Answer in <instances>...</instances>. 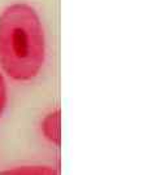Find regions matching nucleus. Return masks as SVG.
Masks as SVG:
<instances>
[{"label":"nucleus","mask_w":156,"mask_h":175,"mask_svg":"<svg viewBox=\"0 0 156 175\" xmlns=\"http://www.w3.org/2000/svg\"><path fill=\"white\" fill-rule=\"evenodd\" d=\"M44 33L39 16L24 3L12 4L0 16V64L16 81L38 75L46 56Z\"/></svg>","instance_id":"obj_1"},{"label":"nucleus","mask_w":156,"mask_h":175,"mask_svg":"<svg viewBox=\"0 0 156 175\" xmlns=\"http://www.w3.org/2000/svg\"><path fill=\"white\" fill-rule=\"evenodd\" d=\"M42 132L48 141L55 145L61 143V114L60 110H55L44 117L42 122Z\"/></svg>","instance_id":"obj_2"},{"label":"nucleus","mask_w":156,"mask_h":175,"mask_svg":"<svg viewBox=\"0 0 156 175\" xmlns=\"http://www.w3.org/2000/svg\"><path fill=\"white\" fill-rule=\"evenodd\" d=\"M3 174H56L52 167L46 166H21L3 171Z\"/></svg>","instance_id":"obj_3"},{"label":"nucleus","mask_w":156,"mask_h":175,"mask_svg":"<svg viewBox=\"0 0 156 175\" xmlns=\"http://www.w3.org/2000/svg\"><path fill=\"white\" fill-rule=\"evenodd\" d=\"M5 105H7V87L3 75L0 74V116L5 109Z\"/></svg>","instance_id":"obj_4"}]
</instances>
